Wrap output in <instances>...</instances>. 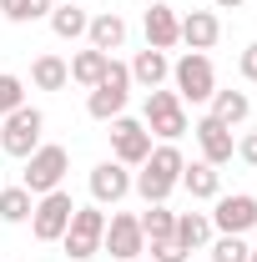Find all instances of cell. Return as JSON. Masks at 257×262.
Segmentation results:
<instances>
[{
	"mask_svg": "<svg viewBox=\"0 0 257 262\" xmlns=\"http://www.w3.org/2000/svg\"><path fill=\"white\" fill-rule=\"evenodd\" d=\"M182 166H187L182 146H177V141H157L152 157L131 171V192L141 196L146 207H152V202H166V196L182 187Z\"/></svg>",
	"mask_w": 257,
	"mask_h": 262,
	"instance_id": "6da1fadb",
	"label": "cell"
},
{
	"mask_svg": "<svg viewBox=\"0 0 257 262\" xmlns=\"http://www.w3.org/2000/svg\"><path fill=\"white\" fill-rule=\"evenodd\" d=\"M172 91L182 96V106H207L217 91V71L207 61V51H182L172 61Z\"/></svg>",
	"mask_w": 257,
	"mask_h": 262,
	"instance_id": "7a4b0ae2",
	"label": "cell"
},
{
	"mask_svg": "<svg viewBox=\"0 0 257 262\" xmlns=\"http://www.w3.org/2000/svg\"><path fill=\"white\" fill-rule=\"evenodd\" d=\"M66 171H71V151H66L61 141H40L31 157H26V171H20V187L31 196H46L66 187Z\"/></svg>",
	"mask_w": 257,
	"mask_h": 262,
	"instance_id": "3957f363",
	"label": "cell"
},
{
	"mask_svg": "<svg viewBox=\"0 0 257 262\" xmlns=\"http://www.w3.org/2000/svg\"><path fill=\"white\" fill-rule=\"evenodd\" d=\"M141 126L152 131V141H177V136H187V131H192V121H187L182 96H177V91H166V86H157V91H146Z\"/></svg>",
	"mask_w": 257,
	"mask_h": 262,
	"instance_id": "277c9868",
	"label": "cell"
},
{
	"mask_svg": "<svg viewBox=\"0 0 257 262\" xmlns=\"http://www.w3.org/2000/svg\"><path fill=\"white\" fill-rule=\"evenodd\" d=\"M126 101H131V71L126 61H106V76H101L96 86H91V96H86V111L96 116V121H116V116H126Z\"/></svg>",
	"mask_w": 257,
	"mask_h": 262,
	"instance_id": "5b68a950",
	"label": "cell"
},
{
	"mask_svg": "<svg viewBox=\"0 0 257 262\" xmlns=\"http://www.w3.org/2000/svg\"><path fill=\"white\" fill-rule=\"evenodd\" d=\"M101 237H106V207H76L71 212V227H66L61 247H66V262H91L101 252Z\"/></svg>",
	"mask_w": 257,
	"mask_h": 262,
	"instance_id": "8992f818",
	"label": "cell"
},
{
	"mask_svg": "<svg viewBox=\"0 0 257 262\" xmlns=\"http://www.w3.org/2000/svg\"><path fill=\"white\" fill-rule=\"evenodd\" d=\"M40 141H46V116H40L35 106H15V111L0 121V151L15 157V162H26Z\"/></svg>",
	"mask_w": 257,
	"mask_h": 262,
	"instance_id": "52a82bcc",
	"label": "cell"
},
{
	"mask_svg": "<svg viewBox=\"0 0 257 262\" xmlns=\"http://www.w3.org/2000/svg\"><path fill=\"white\" fill-rule=\"evenodd\" d=\"M71 212H76V202H71L66 187L35 196V207H31V237H35V242H61L66 227H71Z\"/></svg>",
	"mask_w": 257,
	"mask_h": 262,
	"instance_id": "ba28073f",
	"label": "cell"
},
{
	"mask_svg": "<svg viewBox=\"0 0 257 262\" xmlns=\"http://www.w3.org/2000/svg\"><path fill=\"white\" fill-rule=\"evenodd\" d=\"M101 252H111L116 262H136L146 257V232L136 212H111L106 217V237H101Z\"/></svg>",
	"mask_w": 257,
	"mask_h": 262,
	"instance_id": "9c48e42d",
	"label": "cell"
},
{
	"mask_svg": "<svg viewBox=\"0 0 257 262\" xmlns=\"http://www.w3.org/2000/svg\"><path fill=\"white\" fill-rule=\"evenodd\" d=\"M212 232H227V237H247L257 227V196L252 192H222L212 202Z\"/></svg>",
	"mask_w": 257,
	"mask_h": 262,
	"instance_id": "30bf717a",
	"label": "cell"
},
{
	"mask_svg": "<svg viewBox=\"0 0 257 262\" xmlns=\"http://www.w3.org/2000/svg\"><path fill=\"white\" fill-rule=\"evenodd\" d=\"M106 126H111V162H121V166L136 171V166L152 157L157 141H152V131L141 126L136 116H116V121H106Z\"/></svg>",
	"mask_w": 257,
	"mask_h": 262,
	"instance_id": "8fae6325",
	"label": "cell"
},
{
	"mask_svg": "<svg viewBox=\"0 0 257 262\" xmlns=\"http://www.w3.org/2000/svg\"><path fill=\"white\" fill-rule=\"evenodd\" d=\"M197 151H202V162H212V166H227L232 157H237V136H232V126H222L217 116H197Z\"/></svg>",
	"mask_w": 257,
	"mask_h": 262,
	"instance_id": "7c38bea8",
	"label": "cell"
},
{
	"mask_svg": "<svg viewBox=\"0 0 257 262\" xmlns=\"http://www.w3.org/2000/svg\"><path fill=\"white\" fill-rule=\"evenodd\" d=\"M141 31H146V46L152 51H177L182 46V15H177V5L152 0V10L141 15Z\"/></svg>",
	"mask_w": 257,
	"mask_h": 262,
	"instance_id": "4fadbf2b",
	"label": "cell"
},
{
	"mask_svg": "<svg viewBox=\"0 0 257 262\" xmlns=\"http://www.w3.org/2000/svg\"><path fill=\"white\" fill-rule=\"evenodd\" d=\"M126 196H131V166H121V162L91 166V202L96 207H121Z\"/></svg>",
	"mask_w": 257,
	"mask_h": 262,
	"instance_id": "5bb4252c",
	"label": "cell"
},
{
	"mask_svg": "<svg viewBox=\"0 0 257 262\" xmlns=\"http://www.w3.org/2000/svg\"><path fill=\"white\" fill-rule=\"evenodd\" d=\"M217 40H222L217 10H187V15H182V46H187V51H212Z\"/></svg>",
	"mask_w": 257,
	"mask_h": 262,
	"instance_id": "9a60e30c",
	"label": "cell"
},
{
	"mask_svg": "<svg viewBox=\"0 0 257 262\" xmlns=\"http://www.w3.org/2000/svg\"><path fill=\"white\" fill-rule=\"evenodd\" d=\"M131 71V86H141V91H157V86H166L172 81V56L166 51H136V61L126 66Z\"/></svg>",
	"mask_w": 257,
	"mask_h": 262,
	"instance_id": "2e32d148",
	"label": "cell"
},
{
	"mask_svg": "<svg viewBox=\"0 0 257 262\" xmlns=\"http://www.w3.org/2000/svg\"><path fill=\"white\" fill-rule=\"evenodd\" d=\"M182 187L192 192V202H217V196H222V171L197 157V162L182 166Z\"/></svg>",
	"mask_w": 257,
	"mask_h": 262,
	"instance_id": "e0dca14e",
	"label": "cell"
},
{
	"mask_svg": "<svg viewBox=\"0 0 257 262\" xmlns=\"http://www.w3.org/2000/svg\"><path fill=\"white\" fill-rule=\"evenodd\" d=\"M86 46H96V51H121L126 46V20L116 15V10H101V15H91V26H86Z\"/></svg>",
	"mask_w": 257,
	"mask_h": 262,
	"instance_id": "ac0fdd59",
	"label": "cell"
},
{
	"mask_svg": "<svg viewBox=\"0 0 257 262\" xmlns=\"http://www.w3.org/2000/svg\"><path fill=\"white\" fill-rule=\"evenodd\" d=\"M46 20H51V31L61 35V40H86L91 10H86V5H71V0H56V10H51Z\"/></svg>",
	"mask_w": 257,
	"mask_h": 262,
	"instance_id": "d6986e66",
	"label": "cell"
},
{
	"mask_svg": "<svg viewBox=\"0 0 257 262\" xmlns=\"http://www.w3.org/2000/svg\"><path fill=\"white\" fill-rule=\"evenodd\" d=\"M207 116H217L222 126H242L247 116H252V101H247V91H212V101H207Z\"/></svg>",
	"mask_w": 257,
	"mask_h": 262,
	"instance_id": "ffe728a7",
	"label": "cell"
},
{
	"mask_svg": "<svg viewBox=\"0 0 257 262\" xmlns=\"http://www.w3.org/2000/svg\"><path fill=\"white\" fill-rule=\"evenodd\" d=\"M172 237H177L187 252H202L217 232H212V217H207V212H177V232H172Z\"/></svg>",
	"mask_w": 257,
	"mask_h": 262,
	"instance_id": "44dd1931",
	"label": "cell"
},
{
	"mask_svg": "<svg viewBox=\"0 0 257 262\" xmlns=\"http://www.w3.org/2000/svg\"><path fill=\"white\" fill-rule=\"evenodd\" d=\"M31 86L35 91H66L71 86V66L61 56H35L31 61Z\"/></svg>",
	"mask_w": 257,
	"mask_h": 262,
	"instance_id": "7402d4cb",
	"label": "cell"
},
{
	"mask_svg": "<svg viewBox=\"0 0 257 262\" xmlns=\"http://www.w3.org/2000/svg\"><path fill=\"white\" fill-rule=\"evenodd\" d=\"M106 61H111L106 51H96V46H86V51H76V56H71L66 66H71V81L91 91V86H96L101 76H106Z\"/></svg>",
	"mask_w": 257,
	"mask_h": 262,
	"instance_id": "603a6c76",
	"label": "cell"
},
{
	"mask_svg": "<svg viewBox=\"0 0 257 262\" xmlns=\"http://www.w3.org/2000/svg\"><path fill=\"white\" fill-rule=\"evenodd\" d=\"M141 217V232H146V242H166L172 232H177V212L166 207V202H152L146 212H136Z\"/></svg>",
	"mask_w": 257,
	"mask_h": 262,
	"instance_id": "cb8c5ba5",
	"label": "cell"
},
{
	"mask_svg": "<svg viewBox=\"0 0 257 262\" xmlns=\"http://www.w3.org/2000/svg\"><path fill=\"white\" fill-rule=\"evenodd\" d=\"M31 207H35V196L15 182V187L0 192V222H15V227H20V222H31Z\"/></svg>",
	"mask_w": 257,
	"mask_h": 262,
	"instance_id": "d4e9b609",
	"label": "cell"
},
{
	"mask_svg": "<svg viewBox=\"0 0 257 262\" xmlns=\"http://www.w3.org/2000/svg\"><path fill=\"white\" fill-rule=\"evenodd\" d=\"M56 10V0H0V15L15 20V26H31V20H46Z\"/></svg>",
	"mask_w": 257,
	"mask_h": 262,
	"instance_id": "484cf974",
	"label": "cell"
},
{
	"mask_svg": "<svg viewBox=\"0 0 257 262\" xmlns=\"http://www.w3.org/2000/svg\"><path fill=\"white\" fill-rule=\"evenodd\" d=\"M207 252H212V262H247L252 242H247V237H227V232H217V237L207 242Z\"/></svg>",
	"mask_w": 257,
	"mask_h": 262,
	"instance_id": "4316f807",
	"label": "cell"
},
{
	"mask_svg": "<svg viewBox=\"0 0 257 262\" xmlns=\"http://www.w3.org/2000/svg\"><path fill=\"white\" fill-rule=\"evenodd\" d=\"M15 106H26V81H20L15 71H0V121H5Z\"/></svg>",
	"mask_w": 257,
	"mask_h": 262,
	"instance_id": "83f0119b",
	"label": "cell"
},
{
	"mask_svg": "<svg viewBox=\"0 0 257 262\" xmlns=\"http://www.w3.org/2000/svg\"><path fill=\"white\" fill-rule=\"evenodd\" d=\"M146 257L152 262H187V247L177 237H166V242H146Z\"/></svg>",
	"mask_w": 257,
	"mask_h": 262,
	"instance_id": "f1b7e54d",
	"label": "cell"
},
{
	"mask_svg": "<svg viewBox=\"0 0 257 262\" xmlns=\"http://www.w3.org/2000/svg\"><path fill=\"white\" fill-rule=\"evenodd\" d=\"M237 71H242V81H252V86H257V40L237 56Z\"/></svg>",
	"mask_w": 257,
	"mask_h": 262,
	"instance_id": "f546056e",
	"label": "cell"
},
{
	"mask_svg": "<svg viewBox=\"0 0 257 262\" xmlns=\"http://www.w3.org/2000/svg\"><path fill=\"white\" fill-rule=\"evenodd\" d=\"M237 157H242L247 166H257V131H247V136L237 141Z\"/></svg>",
	"mask_w": 257,
	"mask_h": 262,
	"instance_id": "4dcf8cb0",
	"label": "cell"
},
{
	"mask_svg": "<svg viewBox=\"0 0 257 262\" xmlns=\"http://www.w3.org/2000/svg\"><path fill=\"white\" fill-rule=\"evenodd\" d=\"M247 0H212V10H242Z\"/></svg>",
	"mask_w": 257,
	"mask_h": 262,
	"instance_id": "1f68e13d",
	"label": "cell"
},
{
	"mask_svg": "<svg viewBox=\"0 0 257 262\" xmlns=\"http://www.w3.org/2000/svg\"><path fill=\"white\" fill-rule=\"evenodd\" d=\"M247 262H257V247H252V252H247Z\"/></svg>",
	"mask_w": 257,
	"mask_h": 262,
	"instance_id": "d6a6232c",
	"label": "cell"
},
{
	"mask_svg": "<svg viewBox=\"0 0 257 262\" xmlns=\"http://www.w3.org/2000/svg\"><path fill=\"white\" fill-rule=\"evenodd\" d=\"M71 5H86V0H71Z\"/></svg>",
	"mask_w": 257,
	"mask_h": 262,
	"instance_id": "836d02e7",
	"label": "cell"
},
{
	"mask_svg": "<svg viewBox=\"0 0 257 262\" xmlns=\"http://www.w3.org/2000/svg\"><path fill=\"white\" fill-rule=\"evenodd\" d=\"M136 262H152V257H136Z\"/></svg>",
	"mask_w": 257,
	"mask_h": 262,
	"instance_id": "e575fe53",
	"label": "cell"
}]
</instances>
